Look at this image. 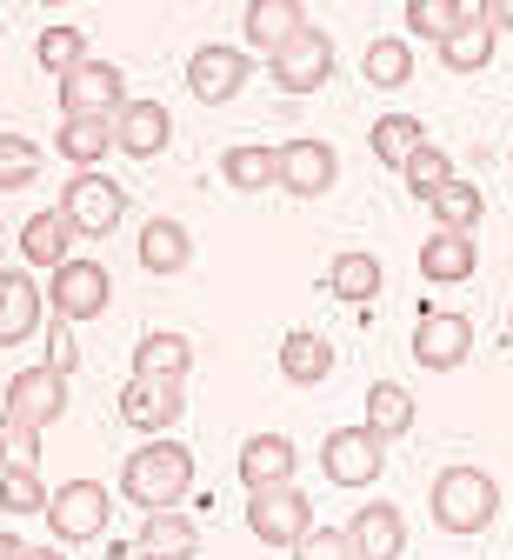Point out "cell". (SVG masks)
<instances>
[{
	"instance_id": "cell-5",
	"label": "cell",
	"mask_w": 513,
	"mask_h": 560,
	"mask_svg": "<svg viewBox=\"0 0 513 560\" xmlns=\"http://www.w3.org/2000/svg\"><path fill=\"white\" fill-rule=\"evenodd\" d=\"M60 214L73 221V234L81 241H101V234H114L120 228V214H127V194L107 180V174H94V167H81L67 187H60Z\"/></svg>"
},
{
	"instance_id": "cell-26",
	"label": "cell",
	"mask_w": 513,
	"mask_h": 560,
	"mask_svg": "<svg viewBox=\"0 0 513 560\" xmlns=\"http://www.w3.org/2000/svg\"><path fill=\"white\" fill-rule=\"evenodd\" d=\"M366 428H374L381 441H400L413 428V394L400 381H374L366 387Z\"/></svg>"
},
{
	"instance_id": "cell-33",
	"label": "cell",
	"mask_w": 513,
	"mask_h": 560,
	"mask_svg": "<svg viewBox=\"0 0 513 560\" xmlns=\"http://www.w3.org/2000/svg\"><path fill=\"white\" fill-rule=\"evenodd\" d=\"M360 74L374 81V88H407L413 81V47L407 40H374L360 54Z\"/></svg>"
},
{
	"instance_id": "cell-45",
	"label": "cell",
	"mask_w": 513,
	"mask_h": 560,
	"mask_svg": "<svg viewBox=\"0 0 513 560\" xmlns=\"http://www.w3.org/2000/svg\"><path fill=\"white\" fill-rule=\"evenodd\" d=\"M47 8H60V0H47Z\"/></svg>"
},
{
	"instance_id": "cell-29",
	"label": "cell",
	"mask_w": 513,
	"mask_h": 560,
	"mask_svg": "<svg viewBox=\"0 0 513 560\" xmlns=\"http://www.w3.org/2000/svg\"><path fill=\"white\" fill-rule=\"evenodd\" d=\"M67 247H73V221H67V214H34V221L21 228V254H27L34 267H60Z\"/></svg>"
},
{
	"instance_id": "cell-2",
	"label": "cell",
	"mask_w": 513,
	"mask_h": 560,
	"mask_svg": "<svg viewBox=\"0 0 513 560\" xmlns=\"http://www.w3.org/2000/svg\"><path fill=\"white\" fill-rule=\"evenodd\" d=\"M427 514L440 534H487L493 514H500V487L487 467H440L433 474V494H427Z\"/></svg>"
},
{
	"instance_id": "cell-23",
	"label": "cell",
	"mask_w": 513,
	"mask_h": 560,
	"mask_svg": "<svg viewBox=\"0 0 513 560\" xmlns=\"http://www.w3.org/2000/svg\"><path fill=\"white\" fill-rule=\"evenodd\" d=\"M133 553H140V560H194V553H200V534H194V521H180V514L167 508V514H147Z\"/></svg>"
},
{
	"instance_id": "cell-17",
	"label": "cell",
	"mask_w": 513,
	"mask_h": 560,
	"mask_svg": "<svg viewBox=\"0 0 513 560\" xmlns=\"http://www.w3.org/2000/svg\"><path fill=\"white\" fill-rule=\"evenodd\" d=\"M347 534H353V553L360 560H400L407 553V521H400V508H381V501L360 508Z\"/></svg>"
},
{
	"instance_id": "cell-30",
	"label": "cell",
	"mask_w": 513,
	"mask_h": 560,
	"mask_svg": "<svg viewBox=\"0 0 513 560\" xmlns=\"http://www.w3.org/2000/svg\"><path fill=\"white\" fill-rule=\"evenodd\" d=\"M187 368H194V347H187L180 334H147V340L133 347V374H167V381H187Z\"/></svg>"
},
{
	"instance_id": "cell-36",
	"label": "cell",
	"mask_w": 513,
	"mask_h": 560,
	"mask_svg": "<svg viewBox=\"0 0 513 560\" xmlns=\"http://www.w3.org/2000/svg\"><path fill=\"white\" fill-rule=\"evenodd\" d=\"M0 508L8 514H47V487L34 467H0Z\"/></svg>"
},
{
	"instance_id": "cell-40",
	"label": "cell",
	"mask_w": 513,
	"mask_h": 560,
	"mask_svg": "<svg viewBox=\"0 0 513 560\" xmlns=\"http://www.w3.org/2000/svg\"><path fill=\"white\" fill-rule=\"evenodd\" d=\"M293 560H360V553H353V534H340V527H314L301 547H293Z\"/></svg>"
},
{
	"instance_id": "cell-32",
	"label": "cell",
	"mask_w": 513,
	"mask_h": 560,
	"mask_svg": "<svg viewBox=\"0 0 513 560\" xmlns=\"http://www.w3.org/2000/svg\"><path fill=\"white\" fill-rule=\"evenodd\" d=\"M480 214H487V194L474 180H460V174L433 194V221L440 228H480Z\"/></svg>"
},
{
	"instance_id": "cell-16",
	"label": "cell",
	"mask_w": 513,
	"mask_h": 560,
	"mask_svg": "<svg viewBox=\"0 0 513 560\" xmlns=\"http://www.w3.org/2000/svg\"><path fill=\"white\" fill-rule=\"evenodd\" d=\"M474 267H480L474 228H440V234L420 247V273L433 280V288H460V280H474Z\"/></svg>"
},
{
	"instance_id": "cell-42",
	"label": "cell",
	"mask_w": 513,
	"mask_h": 560,
	"mask_svg": "<svg viewBox=\"0 0 513 560\" xmlns=\"http://www.w3.org/2000/svg\"><path fill=\"white\" fill-rule=\"evenodd\" d=\"M480 14H487L500 34H513V0H480Z\"/></svg>"
},
{
	"instance_id": "cell-22",
	"label": "cell",
	"mask_w": 513,
	"mask_h": 560,
	"mask_svg": "<svg viewBox=\"0 0 513 560\" xmlns=\"http://www.w3.org/2000/svg\"><path fill=\"white\" fill-rule=\"evenodd\" d=\"M293 441L287 434H254L247 447H241V480H247V494L254 487H280V480H293Z\"/></svg>"
},
{
	"instance_id": "cell-41",
	"label": "cell",
	"mask_w": 513,
	"mask_h": 560,
	"mask_svg": "<svg viewBox=\"0 0 513 560\" xmlns=\"http://www.w3.org/2000/svg\"><path fill=\"white\" fill-rule=\"evenodd\" d=\"M73 320L67 314H54V334H47V361L60 368V374H73V361H81V354H73V334H67Z\"/></svg>"
},
{
	"instance_id": "cell-8",
	"label": "cell",
	"mask_w": 513,
	"mask_h": 560,
	"mask_svg": "<svg viewBox=\"0 0 513 560\" xmlns=\"http://www.w3.org/2000/svg\"><path fill=\"white\" fill-rule=\"evenodd\" d=\"M267 67H273L280 94H314V88L334 81V40H327L320 27H301L280 54H267Z\"/></svg>"
},
{
	"instance_id": "cell-12",
	"label": "cell",
	"mask_w": 513,
	"mask_h": 560,
	"mask_svg": "<svg viewBox=\"0 0 513 560\" xmlns=\"http://www.w3.org/2000/svg\"><path fill=\"white\" fill-rule=\"evenodd\" d=\"M254 81V60L241 54V47H200L194 60H187V88L207 101V107H220V101H234L241 88Z\"/></svg>"
},
{
	"instance_id": "cell-27",
	"label": "cell",
	"mask_w": 513,
	"mask_h": 560,
	"mask_svg": "<svg viewBox=\"0 0 513 560\" xmlns=\"http://www.w3.org/2000/svg\"><path fill=\"white\" fill-rule=\"evenodd\" d=\"M107 148H114V120H107V114H67V120H60V154H67V161L94 167Z\"/></svg>"
},
{
	"instance_id": "cell-25",
	"label": "cell",
	"mask_w": 513,
	"mask_h": 560,
	"mask_svg": "<svg viewBox=\"0 0 513 560\" xmlns=\"http://www.w3.org/2000/svg\"><path fill=\"white\" fill-rule=\"evenodd\" d=\"M187 260H194V241H187L180 221H147L140 228V267L147 273H180Z\"/></svg>"
},
{
	"instance_id": "cell-28",
	"label": "cell",
	"mask_w": 513,
	"mask_h": 560,
	"mask_svg": "<svg viewBox=\"0 0 513 560\" xmlns=\"http://www.w3.org/2000/svg\"><path fill=\"white\" fill-rule=\"evenodd\" d=\"M366 140H374V154H381V167H407L413 161V148H420V140H433L413 114H381L374 120V133H366Z\"/></svg>"
},
{
	"instance_id": "cell-38",
	"label": "cell",
	"mask_w": 513,
	"mask_h": 560,
	"mask_svg": "<svg viewBox=\"0 0 513 560\" xmlns=\"http://www.w3.org/2000/svg\"><path fill=\"white\" fill-rule=\"evenodd\" d=\"M40 460V428H27L21 413H0V467H34Z\"/></svg>"
},
{
	"instance_id": "cell-15",
	"label": "cell",
	"mask_w": 513,
	"mask_h": 560,
	"mask_svg": "<svg viewBox=\"0 0 513 560\" xmlns=\"http://www.w3.org/2000/svg\"><path fill=\"white\" fill-rule=\"evenodd\" d=\"M167 133H174V120H167L161 101H127V107L114 114V148H120L127 161H154V154L167 148Z\"/></svg>"
},
{
	"instance_id": "cell-11",
	"label": "cell",
	"mask_w": 513,
	"mask_h": 560,
	"mask_svg": "<svg viewBox=\"0 0 513 560\" xmlns=\"http://www.w3.org/2000/svg\"><path fill=\"white\" fill-rule=\"evenodd\" d=\"M474 354V320L467 314H420V327H413V361L427 368V374H454L460 361Z\"/></svg>"
},
{
	"instance_id": "cell-13",
	"label": "cell",
	"mask_w": 513,
	"mask_h": 560,
	"mask_svg": "<svg viewBox=\"0 0 513 560\" xmlns=\"http://www.w3.org/2000/svg\"><path fill=\"white\" fill-rule=\"evenodd\" d=\"M8 413H21L27 428H54V420L67 413V374L47 361V368H27L8 381Z\"/></svg>"
},
{
	"instance_id": "cell-7",
	"label": "cell",
	"mask_w": 513,
	"mask_h": 560,
	"mask_svg": "<svg viewBox=\"0 0 513 560\" xmlns=\"http://www.w3.org/2000/svg\"><path fill=\"white\" fill-rule=\"evenodd\" d=\"M187 413V381H167V374H133L120 387V420L140 434H167L174 420Z\"/></svg>"
},
{
	"instance_id": "cell-4",
	"label": "cell",
	"mask_w": 513,
	"mask_h": 560,
	"mask_svg": "<svg viewBox=\"0 0 513 560\" xmlns=\"http://www.w3.org/2000/svg\"><path fill=\"white\" fill-rule=\"evenodd\" d=\"M114 521V494L101 480H67L60 494H47V527L60 547H81V540H101Z\"/></svg>"
},
{
	"instance_id": "cell-19",
	"label": "cell",
	"mask_w": 513,
	"mask_h": 560,
	"mask_svg": "<svg viewBox=\"0 0 513 560\" xmlns=\"http://www.w3.org/2000/svg\"><path fill=\"white\" fill-rule=\"evenodd\" d=\"M381 288H387V273H381V260H374V254H360V247L334 254V267H327V294H340L347 307H366Z\"/></svg>"
},
{
	"instance_id": "cell-9",
	"label": "cell",
	"mask_w": 513,
	"mask_h": 560,
	"mask_svg": "<svg viewBox=\"0 0 513 560\" xmlns=\"http://www.w3.org/2000/svg\"><path fill=\"white\" fill-rule=\"evenodd\" d=\"M127 107V74L114 60H81L73 74H60V114H120Z\"/></svg>"
},
{
	"instance_id": "cell-34",
	"label": "cell",
	"mask_w": 513,
	"mask_h": 560,
	"mask_svg": "<svg viewBox=\"0 0 513 560\" xmlns=\"http://www.w3.org/2000/svg\"><path fill=\"white\" fill-rule=\"evenodd\" d=\"M400 174H407V194H420V200H433L440 187H447V180H454V161H447V148H433V140H420V148H413V161H407Z\"/></svg>"
},
{
	"instance_id": "cell-43",
	"label": "cell",
	"mask_w": 513,
	"mask_h": 560,
	"mask_svg": "<svg viewBox=\"0 0 513 560\" xmlns=\"http://www.w3.org/2000/svg\"><path fill=\"white\" fill-rule=\"evenodd\" d=\"M21 553H27V547H21L14 534H0V560H21Z\"/></svg>"
},
{
	"instance_id": "cell-1",
	"label": "cell",
	"mask_w": 513,
	"mask_h": 560,
	"mask_svg": "<svg viewBox=\"0 0 513 560\" xmlns=\"http://www.w3.org/2000/svg\"><path fill=\"white\" fill-rule=\"evenodd\" d=\"M187 487H194V447L180 441H147L140 454H127L120 467V494L147 514H167L187 501Z\"/></svg>"
},
{
	"instance_id": "cell-3",
	"label": "cell",
	"mask_w": 513,
	"mask_h": 560,
	"mask_svg": "<svg viewBox=\"0 0 513 560\" xmlns=\"http://www.w3.org/2000/svg\"><path fill=\"white\" fill-rule=\"evenodd\" d=\"M247 527H254V540H267V547H301V540L314 534V501H307L293 480L254 487V494H247Z\"/></svg>"
},
{
	"instance_id": "cell-20",
	"label": "cell",
	"mask_w": 513,
	"mask_h": 560,
	"mask_svg": "<svg viewBox=\"0 0 513 560\" xmlns=\"http://www.w3.org/2000/svg\"><path fill=\"white\" fill-rule=\"evenodd\" d=\"M40 288L27 273H0V347H14V340H27L34 327H40Z\"/></svg>"
},
{
	"instance_id": "cell-39",
	"label": "cell",
	"mask_w": 513,
	"mask_h": 560,
	"mask_svg": "<svg viewBox=\"0 0 513 560\" xmlns=\"http://www.w3.org/2000/svg\"><path fill=\"white\" fill-rule=\"evenodd\" d=\"M34 167H40V148L34 140H21V133H0V187H27L34 180Z\"/></svg>"
},
{
	"instance_id": "cell-35",
	"label": "cell",
	"mask_w": 513,
	"mask_h": 560,
	"mask_svg": "<svg viewBox=\"0 0 513 560\" xmlns=\"http://www.w3.org/2000/svg\"><path fill=\"white\" fill-rule=\"evenodd\" d=\"M460 21H467V8H460V0H407V27H413L420 40H433V47L447 40Z\"/></svg>"
},
{
	"instance_id": "cell-14",
	"label": "cell",
	"mask_w": 513,
	"mask_h": 560,
	"mask_svg": "<svg viewBox=\"0 0 513 560\" xmlns=\"http://www.w3.org/2000/svg\"><path fill=\"white\" fill-rule=\"evenodd\" d=\"M334 174H340V161H334V148L327 140H287L280 148V187L293 194V200H320L327 187H334Z\"/></svg>"
},
{
	"instance_id": "cell-37",
	"label": "cell",
	"mask_w": 513,
	"mask_h": 560,
	"mask_svg": "<svg viewBox=\"0 0 513 560\" xmlns=\"http://www.w3.org/2000/svg\"><path fill=\"white\" fill-rule=\"evenodd\" d=\"M34 54H40V67H47V74H73V67L88 60V34H81V27H47Z\"/></svg>"
},
{
	"instance_id": "cell-44",
	"label": "cell",
	"mask_w": 513,
	"mask_h": 560,
	"mask_svg": "<svg viewBox=\"0 0 513 560\" xmlns=\"http://www.w3.org/2000/svg\"><path fill=\"white\" fill-rule=\"evenodd\" d=\"M21 560H60V547H27Z\"/></svg>"
},
{
	"instance_id": "cell-10",
	"label": "cell",
	"mask_w": 513,
	"mask_h": 560,
	"mask_svg": "<svg viewBox=\"0 0 513 560\" xmlns=\"http://www.w3.org/2000/svg\"><path fill=\"white\" fill-rule=\"evenodd\" d=\"M107 294H114V280H107L101 260H60V267H54V288H47L54 314H67V320L107 314Z\"/></svg>"
},
{
	"instance_id": "cell-6",
	"label": "cell",
	"mask_w": 513,
	"mask_h": 560,
	"mask_svg": "<svg viewBox=\"0 0 513 560\" xmlns=\"http://www.w3.org/2000/svg\"><path fill=\"white\" fill-rule=\"evenodd\" d=\"M320 467H327L334 487H374L381 467H387V441L366 428V420H360V428H334L327 447H320Z\"/></svg>"
},
{
	"instance_id": "cell-31",
	"label": "cell",
	"mask_w": 513,
	"mask_h": 560,
	"mask_svg": "<svg viewBox=\"0 0 513 560\" xmlns=\"http://www.w3.org/2000/svg\"><path fill=\"white\" fill-rule=\"evenodd\" d=\"M220 174H228V187H241V194H260V187H273V174H280V154L273 148H228V161H220Z\"/></svg>"
},
{
	"instance_id": "cell-24",
	"label": "cell",
	"mask_w": 513,
	"mask_h": 560,
	"mask_svg": "<svg viewBox=\"0 0 513 560\" xmlns=\"http://www.w3.org/2000/svg\"><path fill=\"white\" fill-rule=\"evenodd\" d=\"M280 374H287L293 387H320V381L334 374V347H327L320 334H287V340H280Z\"/></svg>"
},
{
	"instance_id": "cell-21",
	"label": "cell",
	"mask_w": 513,
	"mask_h": 560,
	"mask_svg": "<svg viewBox=\"0 0 513 560\" xmlns=\"http://www.w3.org/2000/svg\"><path fill=\"white\" fill-rule=\"evenodd\" d=\"M493 40H500V27L487 14H467L447 40H440V67H454V74H480V67L493 60Z\"/></svg>"
},
{
	"instance_id": "cell-18",
	"label": "cell",
	"mask_w": 513,
	"mask_h": 560,
	"mask_svg": "<svg viewBox=\"0 0 513 560\" xmlns=\"http://www.w3.org/2000/svg\"><path fill=\"white\" fill-rule=\"evenodd\" d=\"M301 27H307L301 0H247V47L254 54H280Z\"/></svg>"
}]
</instances>
